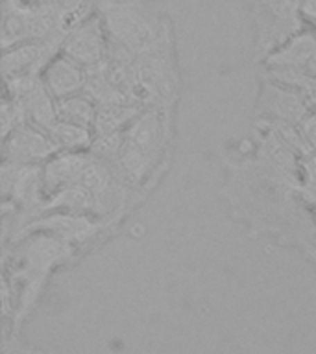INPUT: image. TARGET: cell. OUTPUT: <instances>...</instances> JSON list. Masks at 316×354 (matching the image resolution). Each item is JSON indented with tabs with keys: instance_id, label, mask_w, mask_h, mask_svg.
Segmentation results:
<instances>
[{
	"instance_id": "obj_8",
	"label": "cell",
	"mask_w": 316,
	"mask_h": 354,
	"mask_svg": "<svg viewBox=\"0 0 316 354\" xmlns=\"http://www.w3.org/2000/svg\"><path fill=\"white\" fill-rule=\"evenodd\" d=\"M307 100L285 83H279L265 76L261 80L259 94L254 107V120L283 122L290 126H299L310 113Z\"/></svg>"
},
{
	"instance_id": "obj_16",
	"label": "cell",
	"mask_w": 316,
	"mask_h": 354,
	"mask_svg": "<svg viewBox=\"0 0 316 354\" xmlns=\"http://www.w3.org/2000/svg\"><path fill=\"white\" fill-rule=\"evenodd\" d=\"M298 129L310 153H316V111H310L309 115L305 116Z\"/></svg>"
},
{
	"instance_id": "obj_11",
	"label": "cell",
	"mask_w": 316,
	"mask_h": 354,
	"mask_svg": "<svg viewBox=\"0 0 316 354\" xmlns=\"http://www.w3.org/2000/svg\"><path fill=\"white\" fill-rule=\"evenodd\" d=\"M60 39L32 41L2 50V80L17 76H41L61 52Z\"/></svg>"
},
{
	"instance_id": "obj_19",
	"label": "cell",
	"mask_w": 316,
	"mask_h": 354,
	"mask_svg": "<svg viewBox=\"0 0 316 354\" xmlns=\"http://www.w3.org/2000/svg\"><path fill=\"white\" fill-rule=\"evenodd\" d=\"M307 203H309V207H310V209H313V212H315V218H316V198L315 199H309Z\"/></svg>"
},
{
	"instance_id": "obj_2",
	"label": "cell",
	"mask_w": 316,
	"mask_h": 354,
	"mask_svg": "<svg viewBox=\"0 0 316 354\" xmlns=\"http://www.w3.org/2000/svg\"><path fill=\"white\" fill-rule=\"evenodd\" d=\"M174 109L146 107L119 133V155L111 170L148 196L166 171L174 140Z\"/></svg>"
},
{
	"instance_id": "obj_18",
	"label": "cell",
	"mask_w": 316,
	"mask_h": 354,
	"mask_svg": "<svg viewBox=\"0 0 316 354\" xmlns=\"http://www.w3.org/2000/svg\"><path fill=\"white\" fill-rule=\"evenodd\" d=\"M21 2H26V4H54V2H60V0H21Z\"/></svg>"
},
{
	"instance_id": "obj_6",
	"label": "cell",
	"mask_w": 316,
	"mask_h": 354,
	"mask_svg": "<svg viewBox=\"0 0 316 354\" xmlns=\"http://www.w3.org/2000/svg\"><path fill=\"white\" fill-rule=\"evenodd\" d=\"M301 6L304 0H248L257 63H263L307 26Z\"/></svg>"
},
{
	"instance_id": "obj_9",
	"label": "cell",
	"mask_w": 316,
	"mask_h": 354,
	"mask_svg": "<svg viewBox=\"0 0 316 354\" xmlns=\"http://www.w3.org/2000/svg\"><path fill=\"white\" fill-rule=\"evenodd\" d=\"M58 153L49 133L32 124H22L2 138V160L15 165H44Z\"/></svg>"
},
{
	"instance_id": "obj_1",
	"label": "cell",
	"mask_w": 316,
	"mask_h": 354,
	"mask_svg": "<svg viewBox=\"0 0 316 354\" xmlns=\"http://www.w3.org/2000/svg\"><path fill=\"white\" fill-rule=\"evenodd\" d=\"M254 140L227 159L220 194L252 238H265L316 264V218L299 187L307 146L298 126L254 120Z\"/></svg>"
},
{
	"instance_id": "obj_17",
	"label": "cell",
	"mask_w": 316,
	"mask_h": 354,
	"mask_svg": "<svg viewBox=\"0 0 316 354\" xmlns=\"http://www.w3.org/2000/svg\"><path fill=\"white\" fill-rule=\"evenodd\" d=\"M301 11H304L305 22H307L309 26L316 28V0H304Z\"/></svg>"
},
{
	"instance_id": "obj_5",
	"label": "cell",
	"mask_w": 316,
	"mask_h": 354,
	"mask_svg": "<svg viewBox=\"0 0 316 354\" xmlns=\"http://www.w3.org/2000/svg\"><path fill=\"white\" fill-rule=\"evenodd\" d=\"M132 68L139 104L143 107L176 111L182 87L176 33L166 35L152 48L135 55Z\"/></svg>"
},
{
	"instance_id": "obj_12",
	"label": "cell",
	"mask_w": 316,
	"mask_h": 354,
	"mask_svg": "<svg viewBox=\"0 0 316 354\" xmlns=\"http://www.w3.org/2000/svg\"><path fill=\"white\" fill-rule=\"evenodd\" d=\"M41 77H43L44 87L49 88V93L54 96V100H63L85 93L89 68L60 52L50 61Z\"/></svg>"
},
{
	"instance_id": "obj_15",
	"label": "cell",
	"mask_w": 316,
	"mask_h": 354,
	"mask_svg": "<svg viewBox=\"0 0 316 354\" xmlns=\"http://www.w3.org/2000/svg\"><path fill=\"white\" fill-rule=\"evenodd\" d=\"M55 111H58V120L71 122V124L89 127V129L94 127L96 104L85 93L69 96V98L63 100H55Z\"/></svg>"
},
{
	"instance_id": "obj_14",
	"label": "cell",
	"mask_w": 316,
	"mask_h": 354,
	"mask_svg": "<svg viewBox=\"0 0 316 354\" xmlns=\"http://www.w3.org/2000/svg\"><path fill=\"white\" fill-rule=\"evenodd\" d=\"M46 133L54 140L60 153L61 151H89L94 142L93 129L76 126L71 122L58 120Z\"/></svg>"
},
{
	"instance_id": "obj_13",
	"label": "cell",
	"mask_w": 316,
	"mask_h": 354,
	"mask_svg": "<svg viewBox=\"0 0 316 354\" xmlns=\"http://www.w3.org/2000/svg\"><path fill=\"white\" fill-rule=\"evenodd\" d=\"M146 107L137 104H107L96 105V120H94V137H104L111 133L126 129Z\"/></svg>"
},
{
	"instance_id": "obj_10",
	"label": "cell",
	"mask_w": 316,
	"mask_h": 354,
	"mask_svg": "<svg viewBox=\"0 0 316 354\" xmlns=\"http://www.w3.org/2000/svg\"><path fill=\"white\" fill-rule=\"evenodd\" d=\"M107 48H109V41H107L102 13H96L82 24H78L74 30L67 33L61 43L63 54L87 68L104 63L107 57Z\"/></svg>"
},
{
	"instance_id": "obj_3",
	"label": "cell",
	"mask_w": 316,
	"mask_h": 354,
	"mask_svg": "<svg viewBox=\"0 0 316 354\" xmlns=\"http://www.w3.org/2000/svg\"><path fill=\"white\" fill-rule=\"evenodd\" d=\"M74 245L46 232H28L2 245L4 282L19 288V317L28 314L58 268L76 262Z\"/></svg>"
},
{
	"instance_id": "obj_7",
	"label": "cell",
	"mask_w": 316,
	"mask_h": 354,
	"mask_svg": "<svg viewBox=\"0 0 316 354\" xmlns=\"http://www.w3.org/2000/svg\"><path fill=\"white\" fill-rule=\"evenodd\" d=\"M122 220H115V218H94V216L72 214V212H46L30 221L15 238L28 232H46L63 242L71 243L82 253L94 248L96 243L104 242L105 238L111 236L119 229Z\"/></svg>"
},
{
	"instance_id": "obj_4",
	"label": "cell",
	"mask_w": 316,
	"mask_h": 354,
	"mask_svg": "<svg viewBox=\"0 0 316 354\" xmlns=\"http://www.w3.org/2000/svg\"><path fill=\"white\" fill-rule=\"evenodd\" d=\"M100 13L109 41L107 52L133 59L174 33L170 17L150 0H111Z\"/></svg>"
}]
</instances>
